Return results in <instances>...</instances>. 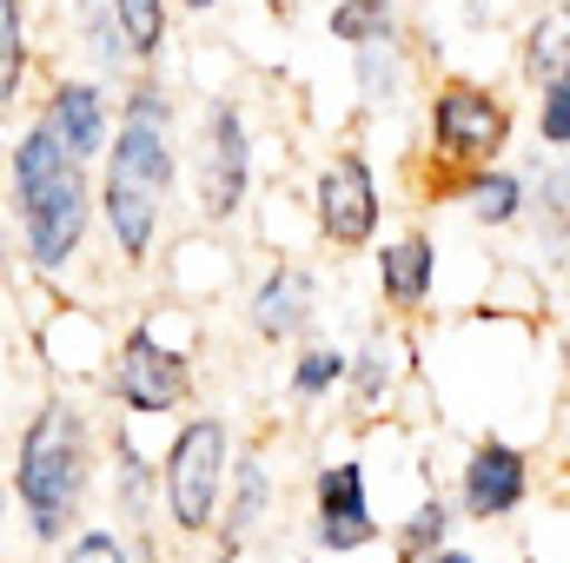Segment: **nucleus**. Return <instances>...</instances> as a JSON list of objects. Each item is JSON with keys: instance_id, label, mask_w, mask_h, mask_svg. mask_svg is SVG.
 I'll return each mask as SVG.
<instances>
[{"instance_id": "obj_1", "label": "nucleus", "mask_w": 570, "mask_h": 563, "mask_svg": "<svg viewBox=\"0 0 570 563\" xmlns=\"http://www.w3.org/2000/svg\"><path fill=\"white\" fill-rule=\"evenodd\" d=\"M0 179H7V213L20 226L27 273L67 279L94 239V166L67 159L40 120H27L0 152Z\"/></svg>"}, {"instance_id": "obj_2", "label": "nucleus", "mask_w": 570, "mask_h": 563, "mask_svg": "<svg viewBox=\"0 0 570 563\" xmlns=\"http://www.w3.org/2000/svg\"><path fill=\"white\" fill-rule=\"evenodd\" d=\"M94 484H100V437H94L87 405L73 392H47L33 405V418L20 424L13 484H7V497L20 504L27 544L33 551H53L73 524H87Z\"/></svg>"}, {"instance_id": "obj_3", "label": "nucleus", "mask_w": 570, "mask_h": 563, "mask_svg": "<svg viewBox=\"0 0 570 563\" xmlns=\"http://www.w3.org/2000/svg\"><path fill=\"white\" fill-rule=\"evenodd\" d=\"M233 451H239V437H233V424L219 418V412H193V418L173 424L166 451L153 457V471H159V524L173 537H186V544L213 537Z\"/></svg>"}, {"instance_id": "obj_4", "label": "nucleus", "mask_w": 570, "mask_h": 563, "mask_svg": "<svg viewBox=\"0 0 570 563\" xmlns=\"http://www.w3.org/2000/svg\"><path fill=\"white\" fill-rule=\"evenodd\" d=\"M511 100L491 87V80H464V73H444L425 100V146L444 172H471V166H491L511 152Z\"/></svg>"}, {"instance_id": "obj_5", "label": "nucleus", "mask_w": 570, "mask_h": 563, "mask_svg": "<svg viewBox=\"0 0 570 563\" xmlns=\"http://www.w3.org/2000/svg\"><path fill=\"white\" fill-rule=\"evenodd\" d=\"M100 385H107V398L127 418H173V412L193 405L199 372H193V352L186 345H166L153 325H134L127 338H114Z\"/></svg>"}, {"instance_id": "obj_6", "label": "nucleus", "mask_w": 570, "mask_h": 563, "mask_svg": "<svg viewBox=\"0 0 570 563\" xmlns=\"http://www.w3.org/2000/svg\"><path fill=\"white\" fill-rule=\"evenodd\" d=\"M193 192H199L206 226H233L253 199V127H246V107L233 93L206 100L199 146H193Z\"/></svg>"}, {"instance_id": "obj_7", "label": "nucleus", "mask_w": 570, "mask_h": 563, "mask_svg": "<svg viewBox=\"0 0 570 563\" xmlns=\"http://www.w3.org/2000/svg\"><path fill=\"white\" fill-rule=\"evenodd\" d=\"M385 226V192L379 172L358 146H338L318 172H312V233L332 253H365Z\"/></svg>"}, {"instance_id": "obj_8", "label": "nucleus", "mask_w": 570, "mask_h": 563, "mask_svg": "<svg viewBox=\"0 0 570 563\" xmlns=\"http://www.w3.org/2000/svg\"><path fill=\"white\" fill-rule=\"evenodd\" d=\"M531 484H538L531 451L511 444V437H498V431H484V437L464 451V464H458L451 511L471 517V524H504V517H518V511L531 504Z\"/></svg>"}, {"instance_id": "obj_9", "label": "nucleus", "mask_w": 570, "mask_h": 563, "mask_svg": "<svg viewBox=\"0 0 570 563\" xmlns=\"http://www.w3.org/2000/svg\"><path fill=\"white\" fill-rule=\"evenodd\" d=\"M385 537L379 511H372V477L358 457H325L312 471V544L332 551V557H352V551H372Z\"/></svg>"}, {"instance_id": "obj_10", "label": "nucleus", "mask_w": 570, "mask_h": 563, "mask_svg": "<svg viewBox=\"0 0 570 563\" xmlns=\"http://www.w3.org/2000/svg\"><path fill=\"white\" fill-rule=\"evenodd\" d=\"M33 120L60 140L67 159L94 166V159L107 152V134H114V93H107V80L53 73V80H47V93H40V107H33Z\"/></svg>"}, {"instance_id": "obj_11", "label": "nucleus", "mask_w": 570, "mask_h": 563, "mask_svg": "<svg viewBox=\"0 0 570 563\" xmlns=\"http://www.w3.org/2000/svg\"><path fill=\"white\" fill-rule=\"evenodd\" d=\"M312 325H318V273L298 266V259L266 266L253 279V292H246V332L279 352V345L312 338Z\"/></svg>"}, {"instance_id": "obj_12", "label": "nucleus", "mask_w": 570, "mask_h": 563, "mask_svg": "<svg viewBox=\"0 0 570 563\" xmlns=\"http://www.w3.org/2000/svg\"><path fill=\"white\" fill-rule=\"evenodd\" d=\"M273 511H279V471L266 464L259 444L233 451V471H226V491H219V517H213L219 563H233L246 544H259V531L273 524Z\"/></svg>"}, {"instance_id": "obj_13", "label": "nucleus", "mask_w": 570, "mask_h": 563, "mask_svg": "<svg viewBox=\"0 0 570 563\" xmlns=\"http://www.w3.org/2000/svg\"><path fill=\"white\" fill-rule=\"evenodd\" d=\"M372 279H379V298L385 312L399 318H419L438 292V239L431 233H399L372 253Z\"/></svg>"}, {"instance_id": "obj_14", "label": "nucleus", "mask_w": 570, "mask_h": 563, "mask_svg": "<svg viewBox=\"0 0 570 563\" xmlns=\"http://www.w3.org/2000/svg\"><path fill=\"white\" fill-rule=\"evenodd\" d=\"M405 365H412V345H405L399 332H365V345L345 352V385H338V392H345L352 424H365L372 412H385V405L399 398Z\"/></svg>"}, {"instance_id": "obj_15", "label": "nucleus", "mask_w": 570, "mask_h": 563, "mask_svg": "<svg viewBox=\"0 0 570 563\" xmlns=\"http://www.w3.org/2000/svg\"><path fill=\"white\" fill-rule=\"evenodd\" d=\"M451 199H458V206L471 213V226H484V233H511V226H524V172L504 166V159L458 172V179H451Z\"/></svg>"}, {"instance_id": "obj_16", "label": "nucleus", "mask_w": 570, "mask_h": 563, "mask_svg": "<svg viewBox=\"0 0 570 563\" xmlns=\"http://www.w3.org/2000/svg\"><path fill=\"white\" fill-rule=\"evenodd\" d=\"M524 219L538 226V246L551 253L544 266L558 273L564 266V233H570V172H564V152H544L531 159V179H524Z\"/></svg>"}, {"instance_id": "obj_17", "label": "nucleus", "mask_w": 570, "mask_h": 563, "mask_svg": "<svg viewBox=\"0 0 570 563\" xmlns=\"http://www.w3.org/2000/svg\"><path fill=\"white\" fill-rule=\"evenodd\" d=\"M114 524L134 531H159V471L140 451L134 431H114Z\"/></svg>"}, {"instance_id": "obj_18", "label": "nucleus", "mask_w": 570, "mask_h": 563, "mask_svg": "<svg viewBox=\"0 0 570 563\" xmlns=\"http://www.w3.org/2000/svg\"><path fill=\"white\" fill-rule=\"evenodd\" d=\"M352 80H358L365 113H399L405 93H412V53H405V40L392 33V40L352 47Z\"/></svg>"}, {"instance_id": "obj_19", "label": "nucleus", "mask_w": 570, "mask_h": 563, "mask_svg": "<svg viewBox=\"0 0 570 563\" xmlns=\"http://www.w3.org/2000/svg\"><path fill=\"white\" fill-rule=\"evenodd\" d=\"M33 7L27 0H0V120H13L27 107V87H33Z\"/></svg>"}, {"instance_id": "obj_20", "label": "nucleus", "mask_w": 570, "mask_h": 563, "mask_svg": "<svg viewBox=\"0 0 570 563\" xmlns=\"http://www.w3.org/2000/svg\"><path fill=\"white\" fill-rule=\"evenodd\" d=\"M40 352H47V365H60V358H80L73 365V378H100L107 372V352H114V332L94 318V312H53L47 325H40Z\"/></svg>"}, {"instance_id": "obj_21", "label": "nucleus", "mask_w": 570, "mask_h": 563, "mask_svg": "<svg viewBox=\"0 0 570 563\" xmlns=\"http://www.w3.org/2000/svg\"><path fill=\"white\" fill-rule=\"evenodd\" d=\"M67 13H73V40H80L94 80H107V87L127 80V73H134V53H127V40H120L114 7H107V0H67Z\"/></svg>"}, {"instance_id": "obj_22", "label": "nucleus", "mask_w": 570, "mask_h": 563, "mask_svg": "<svg viewBox=\"0 0 570 563\" xmlns=\"http://www.w3.org/2000/svg\"><path fill=\"white\" fill-rule=\"evenodd\" d=\"M564 67H570V7L551 0L518 40V73H524V87H544V80H564Z\"/></svg>"}, {"instance_id": "obj_23", "label": "nucleus", "mask_w": 570, "mask_h": 563, "mask_svg": "<svg viewBox=\"0 0 570 563\" xmlns=\"http://www.w3.org/2000/svg\"><path fill=\"white\" fill-rule=\"evenodd\" d=\"M345 385V345H325V338H298L292 365H285V398L292 405H332Z\"/></svg>"}, {"instance_id": "obj_24", "label": "nucleus", "mask_w": 570, "mask_h": 563, "mask_svg": "<svg viewBox=\"0 0 570 563\" xmlns=\"http://www.w3.org/2000/svg\"><path fill=\"white\" fill-rule=\"evenodd\" d=\"M120 20V40L134 53V67H159L173 47V0H107Z\"/></svg>"}, {"instance_id": "obj_25", "label": "nucleus", "mask_w": 570, "mask_h": 563, "mask_svg": "<svg viewBox=\"0 0 570 563\" xmlns=\"http://www.w3.org/2000/svg\"><path fill=\"white\" fill-rule=\"evenodd\" d=\"M451 531H458L451 497H444V491H425V497L412 504V517L392 531V551H399V563H412V557H425V551H438V544H451Z\"/></svg>"}, {"instance_id": "obj_26", "label": "nucleus", "mask_w": 570, "mask_h": 563, "mask_svg": "<svg viewBox=\"0 0 570 563\" xmlns=\"http://www.w3.org/2000/svg\"><path fill=\"white\" fill-rule=\"evenodd\" d=\"M325 33L338 47H365V40H392L399 33V0H332Z\"/></svg>"}, {"instance_id": "obj_27", "label": "nucleus", "mask_w": 570, "mask_h": 563, "mask_svg": "<svg viewBox=\"0 0 570 563\" xmlns=\"http://www.w3.org/2000/svg\"><path fill=\"white\" fill-rule=\"evenodd\" d=\"M53 563H140V557H134L127 531H114V524H73L53 544Z\"/></svg>"}, {"instance_id": "obj_28", "label": "nucleus", "mask_w": 570, "mask_h": 563, "mask_svg": "<svg viewBox=\"0 0 570 563\" xmlns=\"http://www.w3.org/2000/svg\"><path fill=\"white\" fill-rule=\"evenodd\" d=\"M531 93H538V146L544 152H564L570 146V80H544Z\"/></svg>"}, {"instance_id": "obj_29", "label": "nucleus", "mask_w": 570, "mask_h": 563, "mask_svg": "<svg viewBox=\"0 0 570 563\" xmlns=\"http://www.w3.org/2000/svg\"><path fill=\"white\" fill-rule=\"evenodd\" d=\"M412 563H478L464 544H438V551H425V557H412Z\"/></svg>"}, {"instance_id": "obj_30", "label": "nucleus", "mask_w": 570, "mask_h": 563, "mask_svg": "<svg viewBox=\"0 0 570 563\" xmlns=\"http://www.w3.org/2000/svg\"><path fill=\"white\" fill-rule=\"evenodd\" d=\"M179 13H193V20H206V13H219V0H173Z\"/></svg>"}, {"instance_id": "obj_31", "label": "nucleus", "mask_w": 570, "mask_h": 563, "mask_svg": "<svg viewBox=\"0 0 570 563\" xmlns=\"http://www.w3.org/2000/svg\"><path fill=\"white\" fill-rule=\"evenodd\" d=\"M7 517H13V497H7V484H0V563H7Z\"/></svg>"}, {"instance_id": "obj_32", "label": "nucleus", "mask_w": 570, "mask_h": 563, "mask_svg": "<svg viewBox=\"0 0 570 563\" xmlns=\"http://www.w3.org/2000/svg\"><path fill=\"white\" fill-rule=\"evenodd\" d=\"M13 273V239H7V219H0V279Z\"/></svg>"}]
</instances>
